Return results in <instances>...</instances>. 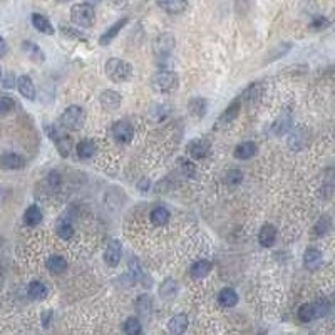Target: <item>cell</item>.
Instances as JSON below:
<instances>
[{"label":"cell","instance_id":"44","mask_svg":"<svg viewBox=\"0 0 335 335\" xmlns=\"http://www.w3.org/2000/svg\"><path fill=\"white\" fill-rule=\"evenodd\" d=\"M17 84V79H15V75L12 74V72H8V74L3 75V79H2V86L3 87H7V89H12Z\"/></svg>","mask_w":335,"mask_h":335},{"label":"cell","instance_id":"30","mask_svg":"<svg viewBox=\"0 0 335 335\" xmlns=\"http://www.w3.org/2000/svg\"><path fill=\"white\" fill-rule=\"evenodd\" d=\"M47 268L50 273L54 275H59V273H64V271L67 270V261L64 257L61 255H52L47 260Z\"/></svg>","mask_w":335,"mask_h":335},{"label":"cell","instance_id":"1","mask_svg":"<svg viewBox=\"0 0 335 335\" xmlns=\"http://www.w3.org/2000/svg\"><path fill=\"white\" fill-rule=\"evenodd\" d=\"M104 72L108 75V79H111L112 82H126L131 79L133 75V66L128 61H122V59L112 57L106 62Z\"/></svg>","mask_w":335,"mask_h":335},{"label":"cell","instance_id":"42","mask_svg":"<svg viewBox=\"0 0 335 335\" xmlns=\"http://www.w3.org/2000/svg\"><path fill=\"white\" fill-rule=\"evenodd\" d=\"M149 116L154 119L156 122H159V121H163L164 117L168 116V109H166V106H154V108L151 109L149 111Z\"/></svg>","mask_w":335,"mask_h":335},{"label":"cell","instance_id":"32","mask_svg":"<svg viewBox=\"0 0 335 335\" xmlns=\"http://www.w3.org/2000/svg\"><path fill=\"white\" fill-rule=\"evenodd\" d=\"M136 310H138L139 315L143 317H149L151 310H152V300L149 295H141L138 300H136Z\"/></svg>","mask_w":335,"mask_h":335},{"label":"cell","instance_id":"16","mask_svg":"<svg viewBox=\"0 0 335 335\" xmlns=\"http://www.w3.org/2000/svg\"><path fill=\"white\" fill-rule=\"evenodd\" d=\"M25 166V159L17 152H7L0 158V168L3 169H20Z\"/></svg>","mask_w":335,"mask_h":335},{"label":"cell","instance_id":"43","mask_svg":"<svg viewBox=\"0 0 335 335\" xmlns=\"http://www.w3.org/2000/svg\"><path fill=\"white\" fill-rule=\"evenodd\" d=\"M47 183H49V186L52 189H57L59 186H61V183H62L61 173H59V171H50L49 176H47Z\"/></svg>","mask_w":335,"mask_h":335},{"label":"cell","instance_id":"39","mask_svg":"<svg viewBox=\"0 0 335 335\" xmlns=\"http://www.w3.org/2000/svg\"><path fill=\"white\" fill-rule=\"evenodd\" d=\"M330 226H332V222H330L329 216H322L319 222H317L315 230H313V231H315V235H317V236H324L325 233H327V231L330 230Z\"/></svg>","mask_w":335,"mask_h":335},{"label":"cell","instance_id":"52","mask_svg":"<svg viewBox=\"0 0 335 335\" xmlns=\"http://www.w3.org/2000/svg\"><path fill=\"white\" fill-rule=\"evenodd\" d=\"M57 2H67V0H57Z\"/></svg>","mask_w":335,"mask_h":335},{"label":"cell","instance_id":"36","mask_svg":"<svg viewBox=\"0 0 335 335\" xmlns=\"http://www.w3.org/2000/svg\"><path fill=\"white\" fill-rule=\"evenodd\" d=\"M178 166H180L181 173H183L185 176H188V178H194V176L198 175L196 166H194V163H191L189 159L180 158V159H178Z\"/></svg>","mask_w":335,"mask_h":335},{"label":"cell","instance_id":"20","mask_svg":"<svg viewBox=\"0 0 335 335\" xmlns=\"http://www.w3.org/2000/svg\"><path fill=\"white\" fill-rule=\"evenodd\" d=\"M303 265H305V268H308V270L319 268V266L322 265V252H320V250H317V248H313V247L305 250V253H303Z\"/></svg>","mask_w":335,"mask_h":335},{"label":"cell","instance_id":"17","mask_svg":"<svg viewBox=\"0 0 335 335\" xmlns=\"http://www.w3.org/2000/svg\"><path fill=\"white\" fill-rule=\"evenodd\" d=\"M206 108H208V103L203 97H193V99L188 101V111L193 117H196V119H203V117L206 116V111H208Z\"/></svg>","mask_w":335,"mask_h":335},{"label":"cell","instance_id":"34","mask_svg":"<svg viewBox=\"0 0 335 335\" xmlns=\"http://www.w3.org/2000/svg\"><path fill=\"white\" fill-rule=\"evenodd\" d=\"M297 317H298V320L303 322V324H308V322L315 320V310H313V303H303L302 307L298 308V312H297Z\"/></svg>","mask_w":335,"mask_h":335},{"label":"cell","instance_id":"13","mask_svg":"<svg viewBox=\"0 0 335 335\" xmlns=\"http://www.w3.org/2000/svg\"><path fill=\"white\" fill-rule=\"evenodd\" d=\"M240 111H241V101H240V99H235L230 106H228L226 109H224V112L222 114V116H220L216 128H222V126L230 124L231 121H235L236 117H238Z\"/></svg>","mask_w":335,"mask_h":335},{"label":"cell","instance_id":"37","mask_svg":"<svg viewBox=\"0 0 335 335\" xmlns=\"http://www.w3.org/2000/svg\"><path fill=\"white\" fill-rule=\"evenodd\" d=\"M61 32L64 34V36L71 37V39H75V40H79V42H87V37L84 36L82 32H79L77 29L69 27V25H66V24L61 25Z\"/></svg>","mask_w":335,"mask_h":335},{"label":"cell","instance_id":"4","mask_svg":"<svg viewBox=\"0 0 335 335\" xmlns=\"http://www.w3.org/2000/svg\"><path fill=\"white\" fill-rule=\"evenodd\" d=\"M84 122H86V111L77 104L69 106V108L61 114V124L69 131L82 129Z\"/></svg>","mask_w":335,"mask_h":335},{"label":"cell","instance_id":"8","mask_svg":"<svg viewBox=\"0 0 335 335\" xmlns=\"http://www.w3.org/2000/svg\"><path fill=\"white\" fill-rule=\"evenodd\" d=\"M122 258V245L119 240H111L108 243V247L104 250V261L108 266L111 268H116L117 265L121 263Z\"/></svg>","mask_w":335,"mask_h":335},{"label":"cell","instance_id":"29","mask_svg":"<svg viewBox=\"0 0 335 335\" xmlns=\"http://www.w3.org/2000/svg\"><path fill=\"white\" fill-rule=\"evenodd\" d=\"M176 294H178V283L173 278H166L159 285V295H161V298L171 300V298H175Z\"/></svg>","mask_w":335,"mask_h":335},{"label":"cell","instance_id":"33","mask_svg":"<svg viewBox=\"0 0 335 335\" xmlns=\"http://www.w3.org/2000/svg\"><path fill=\"white\" fill-rule=\"evenodd\" d=\"M122 330H124V334H128V335H139L143 332L141 320H139L138 317H129V319L122 324Z\"/></svg>","mask_w":335,"mask_h":335},{"label":"cell","instance_id":"9","mask_svg":"<svg viewBox=\"0 0 335 335\" xmlns=\"http://www.w3.org/2000/svg\"><path fill=\"white\" fill-rule=\"evenodd\" d=\"M101 106L106 109V111H117L121 108L122 97L117 91H112V89H106L103 91V94L99 97Z\"/></svg>","mask_w":335,"mask_h":335},{"label":"cell","instance_id":"19","mask_svg":"<svg viewBox=\"0 0 335 335\" xmlns=\"http://www.w3.org/2000/svg\"><path fill=\"white\" fill-rule=\"evenodd\" d=\"M32 25L40 34H45V36H54V34H56V29H54L52 22L42 14H32Z\"/></svg>","mask_w":335,"mask_h":335},{"label":"cell","instance_id":"23","mask_svg":"<svg viewBox=\"0 0 335 335\" xmlns=\"http://www.w3.org/2000/svg\"><path fill=\"white\" fill-rule=\"evenodd\" d=\"M211 268H213L211 261L198 260V261H194L191 265V268H189V275H191V278H194V280H201V278L208 277V273L211 271Z\"/></svg>","mask_w":335,"mask_h":335},{"label":"cell","instance_id":"5","mask_svg":"<svg viewBox=\"0 0 335 335\" xmlns=\"http://www.w3.org/2000/svg\"><path fill=\"white\" fill-rule=\"evenodd\" d=\"M45 133L49 134V138L56 143L57 151L62 158H67L71 154L72 149V139L67 134H64L62 131H59L56 126H45Z\"/></svg>","mask_w":335,"mask_h":335},{"label":"cell","instance_id":"40","mask_svg":"<svg viewBox=\"0 0 335 335\" xmlns=\"http://www.w3.org/2000/svg\"><path fill=\"white\" fill-rule=\"evenodd\" d=\"M15 101L8 96H0V116H5L10 111H14Z\"/></svg>","mask_w":335,"mask_h":335},{"label":"cell","instance_id":"24","mask_svg":"<svg viewBox=\"0 0 335 335\" xmlns=\"http://www.w3.org/2000/svg\"><path fill=\"white\" fill-rule=\"evenodd\" d=\"M255 154H257V144L253 141H245V143H241L235 148V158L236 159L247 161L250 158H253Z\"/></svg>","mask_w":335,"mask_h":335},{"label":"cell","instance_id":"27","mask_svg":"<svg viewBox=\"0 0 335 335\" xmlns=\"http://www.w3.org/2000/svg\"><path fill=\"white\" fill-rule=\"evenodd\" d=\"M24 222L29 226H37L42 222V211L37 205H31L24 213Z\"/></svg>","mask_w":335,"mask_h":335},{"label":"cell","instance_id":"10","mask_svg":"<svg viewBox=\"0 0 335 335\" xmlns=\"http://www.w3.org/2000/svg\"><path fill=\"white\" fill-rule=\"evenodd\" d=\"M258 241L263 248H271L277 241V228L270 223H265L258 231Z\"/></svg>","mask_w":335,"mask_h":335},{"label":"cell","instance_id":"7","mask_svg":"<svg viewBox=\"0 0 335 335\" xmlns=\"http://www.w3.org/2000/svg\"><path fill=\"white\" fill-rule=\"evenodd\" d=\"M111 133H112L114 141H116L117 144H129L134 138L133 124H131L129 121H124V119L114 122Z\"/></svg>","mask_w":335,"mask_h":335},{"label":"cell","instance_id":"25","mask_svg":"<svg viewBox=\"0 0 335 335\" xmlns=\"http://www.w3.org/2000/svg\"><path fill=\"white\" fill-rule=\"evenodd\" d=\"M149 218H151V223L154 224V226H164V224H168L169 218H171V215H169L168 208L156 206V208H152V210H151Z\"/></svg>","mask_w":335,"mask_h":335},{"label":"cell","instance_id":"2","mask_svg":"<svg viewBox=\"0 0 335 335\" xmlns=\"http://www.w3.org/2000/svg\"><path fill=\"white\" fill-rule=\"evenodd\" d=\"M71 20L77 25V27L91 29L96 22L94 5H91V3L87 2L74 3V5L71 7Z\"/></svg>","mask_w":335,"mask_h":335},{"label":"cell","instance_id":"21","mask_svg":"<svg viewBox=\"0 0 335 335\" xmlns=\"http://www.w3.org/2000/svg\"><path fill=\"white\" fill-rule=\"evenodd\" d=\"M188 325H189L188 317H186L185 313H178V315L171 317V320L168 322V330L171 334H175V335H180V334L186 332Z\"/></svg>","mask_w":335,"mask_h":335},{"label":"cell","instance_id":"14","mask_svg":"<svg viewBox=\"0 0 335 335\" xmlns=\"http://www.w3.org/2000/svg\"><path fill=\"white\" fill-rule=\"evenodd\" d=\"M17 87H19V92L25 97V99L34 101L37 97L36 86H34L32 79L29 77V75H20V77H17Z\"/></svg>","mask_w":335,"mask_h":335},{"label":"cell","instance_id":"31","mask_svg":"<svg viewBox=\"0 0 335 335\" xmlns=\"http://www.w3.org/2000/svg\"><path fill=\"white\" fill-rule=\"evenodd\" d=\"M261 96V84L260 82H253L250 84V86L245 89L243 94H241V99L245 101V103H257L258 99H260Z\"/></svg>","mask_w":335,"mask_h":335},{"label":"cell","instance_id":"50","mask_svg":"<svg viewBox=\"0 0 335 335\" xmlns=\"http://www.w3.org/2000/svg\"><path fill=\"white\" fill-rule=\"evenodd\" d=\"M84 2H87V3H91V5H96V3H99V2H103V0H84Z\"/></svg>","mask_w":335,"mask_h":335},{"label":"cell","instance_id":"48","mask_svg":"<svg viewBox=\"0 0 335 335\" xmlns=\"http://www.w3.org/2000/svg\"><path fill=\"white\" fill-rule=\"evenodd\" d=\"M50 317H52V312L42 313V325H44L45 329H47V327H49V324H50Z\"/></svg>","mask_w":335,"mask_h":335},{"label":"cell","instance_id":"6","mask_svg":"<svg viewBox=\"0 0 335 335\" xmlns=\"http://www.w3.org/2000/svg\"><path fill=\"white\" fill-rule=\"evenodd\" d=\"M176 47V40H175V36L169 32H164L161 34V36L156 37L154 44H152V50H154V56L163 59V57H168L171 56V52L175 50Z\"/></svg>","mask_w":335,"mask_h":335},{"label":"cell","instance_id":"15","mask_svg":"<svg viewBox=\"0 0 335 335\" xmlns=\"http://www.w3.org/2000/svg\"><path fill=\"white\" fill-rule=\"evenodd\" d=\"M159 7L169 15H178L186 10L188 0H159Z\"/></svg>","mask_w":335,"mask_h":335},{"label":"cell","instance_id":"18","mask_svg":"<svg viewBox=\"0 0 335 335\" xmlns=\"http://www.w3.org/2000/svg\"><path fill=\"white\" fill-rule=\"evenodd\" d=\"M218 303L222 305L223 308H231L238 303V294H236L233 288L224 287L218 292Z\"/></svg>","mask_w":335,"mask_h":335},{"label":"cell","instance_id":"3","mask_svg":"<svg viewBox=\"0 0 335 335\" xmlns=\"http://www.w3.org/2000/svg\"><path fill=\"white\" fill-rule=\"evenodd\" d=\"M151 86L156 92H159V94H169V92H175L178 89L180 79H178L176 72L173 71H159L152 75Z\"/></svg>","mask_w":335,"mask_h":335},{"label":"cell","instance_id":"12","mask_svg":"<svg viewBox=\"0 0 335 335\" xmlns=\"http://www.w3.org/2000/svg\"><path fill=\"white\" fill-rule=\"evenodd\" d=\"M128 20H129L128 17H122V19H119L117 22H114L111 27H109L108 31H106L103 36L99 37V44L101 45H109V44H111V42L117 37V34L122 31V27L128 24Z\"/></svg>","mask_w":335,"mask_h":335},{"label":"cell","instance_id":"46","mask_svg":"<svg viewBox=\"0 0 335 335\" xmlns=\"http://www.w3.org/2000/svg\"><path fill=\"white\" fill-rule=\"evenodd\" d=\"M138 188H139V191H143V193L149 191V188H151V181L148 180V178H143V180L138 183Z\"/></svg>","mask_w":335,"mask_h":335},{"label":"cell","instance_id":"22","mask_svg":"<svg viewBox=\"0 0 335 335\" xmlns=\"http://www.w3.org/2000/svg\"><path fill=\"white\" fill-rule=\"evenodd\" d=\"M97 151V144L92 139H84L75 146V152H77L79 159H91L94 158Z\"/></svg>","mask_w":335,"mask_h":335},{"label":"cell","instance_id":"35","mask_svg":"<svg viewBox=\"0 0 335 335\" xmlns=\"http://www.w3.org/2000/svg\"><path fill=\"white\" fill-rule=\"evenodd\" d=\"M57 235L62 240H71L74 236V226L69 222H66V220H61L57 223Z\"/></svg>","mask_w":335,"mask_h":335},{"label":"cell","instance_id":"28","mask_svg":"<svg viewBox=\"0 0 335 335\" xmlns=\"http://www.w3.org/2000/svg\"><path fill=\"white\" fill-rule=\"evenodd\" d=\"M27 292H29V295H31V298H34V300H44L45 297L49 295V288L42 282H39V280L29 283Z\"/></svg>","mask_w":335,"mask_h":335},{"label":"cell","instance_id":"45","mask_svg":"<svg viewBox=\"0 0 335 335\" xmlns=\"http://www.w3.org/2000/svg\"><path fill=\"white\" fill-rule=\"evenodd\" d=\"M327 19H325V17H315V19H313V22L310 24L313 29H324V27H327Z\"/></svg>","mask_w":335,"mask_h":335},{"label":"cell","instance_id":"47","mask_svg":"<svg viewBox=\"0 0 335 335\" xmlns=\"http://www.w3.org/2000/svg\"><path fill=\"white\" fill-rule=\"evenodd\" d=\"M129 2H131V0H109V3H111L112 7H116V8H124Z\"/></svg>","mask_w":335,"mask_h":335},{"label":"cell","instance_id":"51","mask_svg":"<svg viewBox=\"0 0 335 335\" xmlns=\"http://www.w3.org/2000/svg\"><path fill=\"white\" fill-rule=\"evenodd\" d=\"M2 79H3V74H2V71H0V84H2Z\"/></svg>","mask_w":335,"mask_h":335},{"label":"cell","instance_id":"41","mask_svg":"<svg viewBox=\"0 0 335 335\" xmlns=\"http://www.w3.org/2000/svg\"><path fill=\"white\" fill-rule=\"evenodd\" d=\"M329 302H325V300H317L315 303H313V310H315V319H322V317L327 315L329 312Z\"/></svg>","mask_w":335,"mask_h":335},{"label":"cell","instance_id":"49","mask_svg":"<svg viewBox=\"0 0 335 335\" xmlns=\"http://www.w3.org/2000/svg\"><path fill=\"white\" fill-rule=\"evenodd\" d=\"M7 54V42L3 40V37L0 36V57H3Z\"/></svg>","mask_w":335,"mask_h":335},{"label":"cell","instance_id":"26","mask_svg":"<svg viewBox=\"0 0 335 335\" xmlns=\"http://www.w3.org/2000/svg\"><path fill=\"white\" fill-rule=\"evenodd\" d=\"M22 49H24V52L27 54V57L32 59L34 62H44L45 61L44 50H42L37 44H34V42L25 40L24 44H22Z\"/></svg>","mask_w":335,"mask_h":335},{"label":"cell","instance_id":"38","mask_svg":"<svg viewBox=\"0 0 335 335\" xmlns=\"http://www.w3.org/2000/svg\"><path fill=\"white\" fill-rule=\"evenodd\" d=\"M241 181H243V173H241L240 169H231V171H228L226 176H224V183L228 186H238L241 185Z\"/></svg>","mask_w":335,"mask_h":335},{"label":"cell","instance_id":"11","mask_svg":"<svg viewBox=\"0 0 335 335\" xmlns=\"http://www.w3.org/2000/svg\"><path fill=\"white\" fill-rule=\"evenodd\" d=\"M188 154L193 159H205L210 154V143L203 141V139H193L188 144Z\"/></svg>","mask_w":335,"mask_h":335}]
</instances>
